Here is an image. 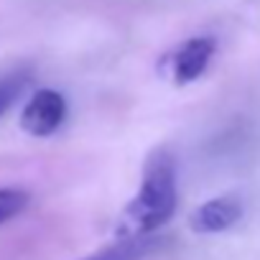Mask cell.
<instances>
[{
    "instance_id": "obj_2",
    "label": "cell",
    "mask_w": 260,
    "mask_h": 260,
    "mask_svg": "<svg viewBox=\"0 0 260 260\" xmlns=\"http://www.w3.org/2000/svg\"><path fill=\"white\" fill-rule=\"evenodd\" d=\"M67 117V100L54 89H39L21 112V127L36 138L56 133Z\"/></svg>"
},
{
    "instance_id": "obj_3",
    "label": "cell",
    "mask_w": 260,
    "mask_h": 260,
    "mask_svg": "<svg viewBox=\"0 0 260 260\" xmlns=\"http://www.w3.org/2000/svg\"><path fill=\"white\" fill-rule=\"evenodd\" d=\"M240 217H242V204L235 197H214L191 212L189 224L194 232L212 235V232L230 230L232 224L240 222Z\"/></svg>"
},
{
    "instance_id": "obj_7",
    "label": "cell",
    "mask_w": 260,
    "mask_h": 260,
    "mask_svg": "<svg viewBox=\"0 0 260 260\" xmlns=\"http://www.w3.org/2000/svg\"><path fill=\"white\" fill-rule=\"evenodd\" d=\"M23 87H26L23 77H8V79L0 82V115H3L16 102V97L23 92Z\"/></svg>"
},
{
    "instance_id": "obj_5",
    "label": "cell",
    "mask_w": 260,
    "mask_h": 260,
    "mask_svg": "<svg viewBox=\"0 0 260 260\" xmlns=\"http://www.w3.org/2000/svg\"><path fill=\"white\" fill-rule=\"evenodd\" d=\"M158 245V240L148 237V235H127L117 242H112L105 250H97L82 260H143L146 255H151V250Z\"/></svg>"
},
{
    "instance_id": "obj_4",
    "label": "cell",
    "mask_w": 260,
    "mask_h": 260,
    "mask_svg": "<svg viewBox=\"0 0 260 260\" xmlns=\"http://www.w3.org/2000/svg\"><path fill=\"white\" fill-rule=\"evenodd\" d=\"M217 51V41L212 36H194L189 39L174 56V79L179 84H189L204 74L212 56Z\"/></svg>"
},
{
    "instance_id": "obj_1",
    "label": "cell",
    "mask_w": 260,
    "mask_h": 260,
    "mask_svg": "<svg viewBox=\"0 0 260 260\" xmlns=\"http://www.w3.org/2000/svg\"><path fill=\"white\" fill-rule=\"evenodd\" d=\"M176 164L166 148L148 156L138 194L125 209L130 235H151L164 227L176 212Z\"/></svg>"
},
{
    "instance_id": "obj_6",
    "label": "cell",
    "mask_w": 260,
    "mask_h": 260,
    "mask_svg": "<svg viewBox=\"0 0 260 260\" xmlns=\"http://www.w3.org/2000/svg\"><path fill=\"white\" fill-rule=\"evenodd\" d=\"M28 207V194L23 189H0V224L18 217Z\"/></svg>"
}]
</instances>
